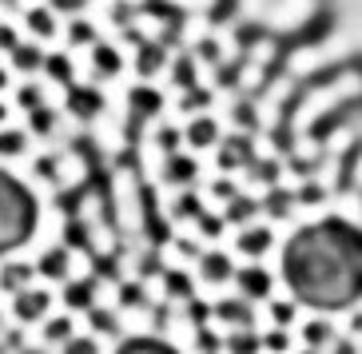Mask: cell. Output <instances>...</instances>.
I'll list each match as a JSON object with an SVG mask.
<instances>
[{
    "instance_id": "cell-2",
    "label": "cell",
    "mask_w": 362,
    "mask_h": 354,
    "mask_svg": "<svg viewBox=\"0 0 362 354\" xmlns=\"http://www.w3.org/2000/svg\"><path fill=\"white\" fill-rule=\"evenodd\" d=\"M243 20L267 36H307L327 0H235Z\"/></svg>"
},
{
    "instance_id": "cell-1",
    "label": "cell",
    "mask_w": 362,
    "mask_h": 354,
    "mask_svg": "<svg viewBox=\"0 0 362 354\" xmlns=\"http://www.w3.org/2000/svg\"><path fill=\"white\" fill-rule=\"evenodd\" d=\"M283 287L298 307L351 311L362 302V227L327 215L303 223L279 255Z\"/></svg>"
},
{
    "instance_id": "cell-4",
    "label": "cell",
    "mask_w": 362,
    "mask_h": 354,
    "mask_svg": "<svg viewBox=\"0 0 362 354\" xmlns=\"http://www.w3.org/2000/svg\"><path fill=\"white\" fill-rule=\"evenodd\" d=\"M116 354H180L171 343L163 338H151V334H136V338H124L116 346Z\"/></svg>"
},
{
    "instance_id": "cell-5",
    "label": "cell",
    "mask_w": 362,
    "mask_h": 354,
    "mask_svg": "<svg viewBox=\"0 0 362 354\" xmlns=\"http://www.w3.org/2000/svg\"><path fill=\"white\" fill-rule=\"evenodd\" d=\"M239 283H243V290H247V295H255V299H267V295H271V275H267V271H259V267L243 271V275H239Z\"/></svg>"
},
{
    "instance_id": "cell-6",
    "label": "cell",
    "mask_w": 362,
    "mask_h": 354,
    "mask_svg": "<svg viewBox=\"0 0 362 354\" xmlns=\"http://www.w3.org/2000/svg\"><path fill=\"white\" fill-rule=\"evenodd\" d=\"M28 24L36 28V36H52L56 33V8L48 4V8H36L33 16H28Z\"/></svg>"
},
{
    "instance_id": "cell-12",
    "label": "cell",
    "mask_w": 362,
    "mask_h": 354,
    "mask_svg": "<svg viewBox=\"0 0 362 354\" xmlns=\"http://www.w3.org/2000/svg\"><path fill=\"white\" fill-rule=\"evenodd\" d=\"M207 128H211V124H207V119H199V124H195V131H192V136H195V140H211V131H207Z\"/></svg>"
},
{
    "instance_id": "cell-11",
    "label": "cell",
    "mask_w": 362,
    "mask_h": 354,
    "mask_svg": "<svg viewBox=\"0 0 362 354\" xmlns=\"http://www.w3.org/2000/svg\"><path fill=\"white\" fill-rule=\"evenodd\" d=\"M16 60H21V68H36V60H40V56H36L33 48H28V52H24V48H16Z\"/></svg>"
},
{
    "instance_id": "cell-10",
    "label": "cell",
    "mask_w": 362,
    "mask_h": 354,
    "mask_svg": "<svg viewBox=\"0 0 362 354\" xmlns=\"http://www.w3.org/2000/svg\"><path fill=\"white\" fill-rule=\"evenodd\" d=\"M207 275L223 279V275H227V259H207Z\"/></svg>"
},
{
    "instance_id": "cell-15",
    "label": "cell",
    "mask_w": 362,
    "mask_h": 354,
    "mask_svg": "<svg viewBox=\"0 0 362 354\" xmlns=\"http://www.w3.org/2000/svg\"><path fill=\"white\" fill-rule=\"evenodd\" d=\"M0 88H4V68H0Z\"/></svg>"
},
{
    "instance_id": "cell-8",
    "label": "cell",
    "mask_w": 362,
    "mask_h": 354,
    "mask_svg": "<svg viewBox=\"0 0 362 354\" xmlns=\"http://www.w3.org/2000/svg\"><path fill=\"white\" fill-rule=\"evenodd\" d=\"M96 60H100V72H116V52H107V48H100V52H96Z\"/></svg>"
},
{
    "instance_id": "cell-7",
    "label": "cell",
    "mask_w": 362,
    "mask_h": 354,
    "mask_svg": "<svg viewBox=\"0 0 362 354\" xmlns=\"http://www.w3.org/2000/svg\"><path fill=\"white\" fill-rule=\"evenodd\" d=\"M44 307H48V295H40V290H28V287H24L21 302H16V311H21V314H40Z\"/></svg>"
},
{
    "instance_id": "cell-3",
    "label": "cell",
    "mask_w": 362,
    "mask_h": 354,
    "mask_svg": "<svg viewBox=\"0 0 362 354\" xmlns=\"http://www.w3.org/2000/svg\"><path fill=\"white\" fill-rule=\"evenodd\" d=\"M36 195L8 167H0V255L21 251L36 231Z\"/></svg>"
},
{
    "instance_id": "cell-13",
    "label": "cell",
    "mask_w": 362,
    "mask_h": 354,
    "mask_svg": "<svg viewBox=\"0 0 362 354\" xmlns=\"http://www.w3.org/2000/svg\"><path fill=\"white\" fill-rule=\"evenodd\" d=\"M52 8H60V12H76V8H80V0H52Z\"/></svg>"
},
{
    "instance_id": "cell-9",
    "label": "cell",
    "mask_w": 362,
    "mask_h": 354,
    "mask_svg": "<svg viewBox=\"0 0 362 354\" xmlns=\"http://www.w3.org/2000/svg\"><path fill=\"white\" fill-rule=\"evenodd\" d=\"M44 271L48 275H64V251H56V259H44Z\"/></svg>"
},
{
    "instance_id": "cell-14",
    "label": "cell",
    "mask_w": 362,
    "mask_h": 354,
    "mask_svg": "<svg viewBox=\"0 0 362 354\" xmlns=\"http://www.w3.org/2000/svg\"><path fill=\"white\" fill-rule=\"evenodd\" d=\"M68 354H92V343H68Z\"/></svg>"
}]
</instances>
